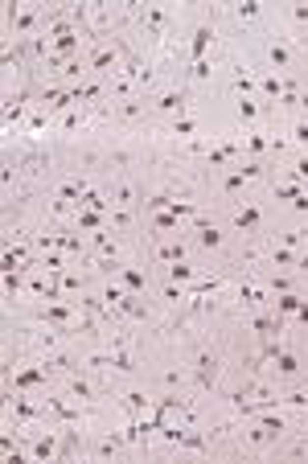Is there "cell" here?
I'll list each match as a JSON object with an SVG mask.
<instances>
[{"mask_svg":"<svg viewBox=\"0 0 308 464\" xmlns=\"http://www.w3.org/2000/svg\"><path fill=\"white\" fill-rule=\"evenodd\" d=\"M210 37H214L210 29H197V33H193V58H197V62L205 58V45H210Z\"/></svg>","mask_w":308,"mask_h":464,"instance_id":"1","label":"cell"},{"mask_svg":"<svg viewBox=\"0 0 308 464\" xmlns=\"http://www.w3.org/2000/svg\"><path fill=\"white\" fill-rule=\"evenodd\" d=\"M197 242H201V247H218V242H222V234H218L214 226H201V230H197Z\"/></svg>","mask_w":308,"mask_h":464,"instance_id":"2","label":"cell"},{"mask_svg":"<svg viewBox=\"0 0 308 464\" xmlns=\"http://www.w3.org/2000/svg\"><path fill=\"white\" fill-rule=\"evenodd\" d=\"M45 378V370H21L17 374V386H33V382H41Z\"/></svg>","mask_w":308,"mask_h":464,"instance_id":"3","label":"cell"},{"mask_svg":"<svg viewBox=\"0 0 308 464\" xmlns=\"http://www.w3.org/2000/svg\"><path fill=\"white\" fill-rule=\"evenodd\" d=\"M123 284H128L132 292H144V275L140 271H123Z\"/></svg>","mask_w":308,"mask_h":464,"instance_id":"4","label":"cell"},{"mask_svg":"<svg viewBox=\"0 0 308 464\" xmlns=\"http://www.w3.org/2000/svg\"><path fill=\"white\" fill-rule=\"evenodd\" d=\"M276 366H280V374H296V357H292V353H280Z\"/></svg>","mask_w":308,"mask_h":464,"instance_id":"5","label":"cell"},{"mask_svg":"<svg viewBox=\"0 0 308 464\" xmlns=\"http://www.w3.org/2000/svg\"><path fill=\"white\" fill-rule=\"evenodd\" d=\"M259 222V210H243L238 214V226H255Z\"/></svg>","mask_w":308,"mask_h":464,"instance_id":"6","label":"cell"},{"mask_svg":"<svg viewBox=\"0 0 308 464\" xmlns=\"http://www.w3.org/2000/svg\"><path fill=\"white\" fill-rule=\"evenodd\" d=\"M276 304H280L283 312H296V308H300V300H296V296H280V300H276Z\"/></svg>","mask_w":308,"mask_h":464,"instance_id":"7","label":"cell"},{"mask_svg":"<svg viewBox=\"0 0 308 464\" xmlns=\"http://www.w3.org/2000/svg\"><path fill=\"white\" fill-rule=\"evenodd\" d=\"M161 255H165V259H173V263H177L181 255H185V247H181V242H177V247H161Z\"/></svg>","mask_w":308,"mask_h":464,"instance_id":"8","label":"cell"},{"mask_svg":"<svg viewBox=\"0 0 308 464\" xmlns=\"http://www.w3.org/2000/svg\"><path fill=\"white\" fill-rule=\"evenodd\" d=\"M45 317L50 320H70V308H45Z\"/></svg>","mask_w":308,"mask_h":464,"instance_id":"9","label":"cell"},{"mask_svg":"<svg viewBox=\"0 0 308 464\" xmlns=\"http://www.w3.org/2000/svg\"><path fill=\"white\" fill-rule=\"evenodd\" d=\"M107 66H111V54L99 50V54H95V70H107Z\"/></svg>","mask_w":308,"mask_h":464,"instance_id":"10","label":"cell"},{"mask_svg":"<svg viewBox=\"0 0 308 464\" xmlns=\"http://www.w3.org/2000/svg\"><path fill=\"white\" fill-rule=\"evenodd\" d=\"M243 177L247 173H230V177H226V189H243Z\"/></svg>","mask_w":308,"mask_h":464,"instance_id":"11","label":"cell"},{"mask_svg":"<svg viewBox=\"0 0 308 464\" xmlns=\"http://www.w3.org/2000/svg\"><path fill=\"white\" fill-rule=\"evenodd\" d=\"M62 288H66V292H78L83 284H78V275H62Z\"/></svg>","mask_w":308,"mask_h":464,"instance_id":"12","label":"cell"},{"mask_svg":"<svg viewBox=\"0 0 308 464\" xmlns=\"http://www.w3.org/2000/svg\"><path fill=\"white\" fill-rule=\"evenodd\" d=\"M168 271H173V280H189V275H193V271L185 267V263H177V267H168Z\"/></svg>","mask_w":308,"mask_h":464,"instance_id":"13","label":"cell"},{"mask_svg":"<svg viewBox=\"0 0 308 464\" xmlns=\"http://www.w3.org/2000/svg\"><path fill=\"white\" fill-rule=\"evenodd\" d=\"M161 107H165V111H173V107H181V95H165V99H161Z\"/></svg>","mask_w":308,"mask_h":464,"instance_id":"14","label":"cell"},{"mask_svg":"<svg viewBox=\"0 0 308 464\" xmlns=\"http://www.w3.org/2000/svg\"><path fill=\"white\" fill-rule=\"evenodd\" d=\"M33 452H37V456H50V452H54V439H41V444L33 448Z\"/></svg>","mask_w":308,"mask_h":464,"instance_id":"15","label":"cell"},{"mask_svg":"<svg viewBox=\"0 0 308 464\" xmlns=\"http://www.w3.org/2000/svg\"><path fill=\"white\" fill-rule=\"evenodd\" d=\"M263 90H267V95H283V87L276 83V78H267V83H263Z\"/></svg>","mask_w":308,"mask_h":464,"instance_id":"16","label":"cell"},{"mask_svg":"<svg viewBox=\"0 0 308 464\" xmlns=\"http://www.w3.org/2000/svg\"><path fill=\"white\" fill-rule=\"evenodd\" d=\"M292 136H296L300 144H308V123H296V132H292Z\"/></svg>","mask_w":308,"mask_h":464,"instance_id":"17","label":"cell"},{"mask_svg":"<svg viewBox=\"0 0 308 464\" xmlns=\"http://www.w3.org/2000/svg\"><path fill=\"white\" fill-rule=\"evenodd\" d=\"M296 177H304V181H308V160H300V165H296Z\"/></svg>","mask_w":308,"mask_h":464,"instance_id":"18","label":"cell"},{"mask_svg":"<svg viewBox=\"0 0 308 464\" xmlns=\"http://www.w3.org/2000/svg\"><path fill=\"white\" fill-rule=\"evenodd\" d=\"M296 317H300V320L308 324V304H300V308H296Z\"/></svg>","mask_w":308,"mask_h":464,"instance_id":"19","label":"cell"}]
</instances>
